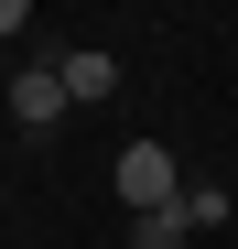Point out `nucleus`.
I'll list each match as a JSON object with an SVG mask.
<instances>
[{"label":"nucleus","instance_id":"f03ea898","mask_svg":"<svg viewBox=\"0 0 238 249\" xmlns=\"http://www.w3.org/2000/svg\"><path fill=\"white\" fill-rule=\"evenodd\" d=\"M11 119H22V130H54V119H65V76L54 65H22L11 76Z\"/></svg>","mask_w":238,"mask_h":249},{"label":"nucleus","instance_id":"f257e3e1","mask_svg":"<svg viewBox=\"0 0 238 249\" xmlns=\"http://www.w3.org/2000/svg\"><path fill=\"white\" fill-rule=\"evenodd\" d=\"M119 206H130V217L184 206V195H173V152H163V141H130V152H119Z\"/></svg>","mask_w":238,"mask_h":249},{"label":"nucleus","instance_id":"423d86ee","mask_svg":"<svg viewBox=\"0 0 238 249\" xmlns=\"http://www.w3.org/2000/svg\"><path fill=\"white\" fill-rule=\"evenodd\" d=\"M22 22H33V0H0V44H11V33H22Z\"/></svg>","mask_w":238,"mask_h":249},{"label":"nucleus","instance_id":"7ed1b4c3","mask_svg":"<svg viewBox=\"0 0 238 249\" xmlns=\"http://www.w3.org/2000/svg\"><path fill=\"white\" fill-rule=\"evenodd\" d=\"M54 76H65V108H98V98L119 87V54H65Z\"/></svg>","mask_w":238,"mask_h":249},{"label":"nucleus","instance_id":"20e7f679","mask_svg":"<svg viewBox=\"0 0 238 249\" xmlns=\"http://www.w3.org/2000/svg\"><path fill=\"white\" fill-rule=\"evenodd\" d=\"M130 249H184V206H152V217H130Z\"/></svg>","mask_w":238,"mask_h":249},{"label":"nucleus","instance_id":"39448f33","mask_svg":"<svg viewBox=\"0 0 238 249\" xmlns=\"http://www.w3.org/2000/svg\"><path fill=\"white\" fill-rule=\"evenodd\" d=\"M184 228H227V184H184Z\"/></svg>","mask_w":238,"mask_h":249}]
</instances>
